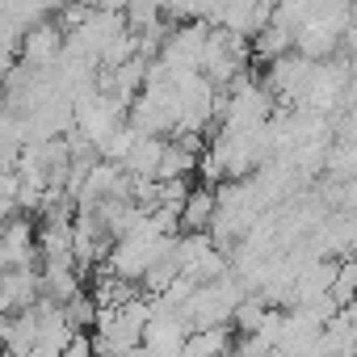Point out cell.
Returning a JSON list of instances; mask_svg holds the SVG:
<instances>
[{"mask_svg":"<svg viewBox=\"0 0 357 357\" xmlns=\"http://www.w3.org/2000/svg\"><path fill=\"white\" fill-rule=\"evenodd\" d=\"M181 231H211L215 223V190L211 185H194L181 202V215H176Z\"/></svg>","mask_w":357,"mask_h":357,"instance_id":"cell-1","label":"cell"}]
</instances>
